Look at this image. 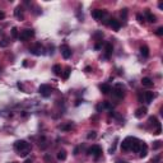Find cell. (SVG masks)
Listing matches in <instances>:
<instances>
[{"mask_svg":"<svg viewBox=\"0 0 163 163\" xmlns=\"http://www.w3.org/2000/svg\"><path fill=\"white\" fill-rule=\"evenodd\" d=\"M14 149L19 153V152H23V150H31V145L26 140H17L14 143Z\"/></svg>","mask_w":163,"mask_h":163,"instance_id":"1","label":"cell"},{"mask_svg":"<svg viewBox=\"0 0 163 163\" xmlns=\"http://www.w3.org/2000/svg\"><path fill=\"white\" fill-rule=\"evenodd\" d=\"M33 36H35V31H33V29H24V31L20 32V35L18 36V38H19L22 42H26V41L31 40Z\"/></svg>","mask_w":163,"mask_h":163,"instance_id":"2","label":"cell"},{"mask_svg":"<svg viewBox=\"0 0 163 163\" xmlns=\"http://www.w3.org/2000/svg\"><path fill=\"white\" fill-rule=\"evenodd\" d=\"M87 153H88L89 156L96 157V158H100V157L102 156V148H101L100 145H93V147H91V148L88 149Z\"/></svg>","mask_w":163,"mask_h":163,"instance_id":"3","label":"cell"},{"mask_svg":"<svg viewBox=\"0 0 163 163\" xmlns=\"http://www.w3.org/2000/svg\"><path fill=\"white\" fill-rule=\"evenodd\" d=\"M29 52L33 54V55H36V56H40V55L43 54V46L41 45V43H36L35 46H32L29 49Z\"/></svg>","mask_w":163,"mask_h":163,"instance_id":"4","label":"cell"},{"mask_svg":"<svg viewBox=\"0 0 163 163\" xmlns=\"http://www.w3.org/2000/svg\"><path fill=\"white\" fill-rule=\"evenodd\" d=\"M38 92L42 97H49L51 94V87L47 85V84H42V85H40Z\"/></svg>","mask_w":163,"mask_h":163,"instance_id":"5","label":"cell"},{"mask_svg":"<svg viewBox=\"0 0 163 163\" xmlns=\"http://www.w3.org/2000/svg\"><path fill=\"white\" fill-rule=\"evenodd\" d=\"M113 94H115V97H117V98H122V97L125 96V89H124V87H122V84H116V87H115V89H113Z\"/></svg>","mask_w":163,"mask_h":163,"instance_id":"6","label":"cell"},{"mask_svg":"<svg viewBox=\"0 0 163 163\" xmlns=\"http://www.w3.org/2000/svg\"><path fill=\"white\" fill-rule=\"evenodd\" d=\"M106 15H107V12H106V10H102V9H96V10L92 12V17L94 19H97V20H101Z\"/></svg>","mask_w":163,"mask_h":163,"instance_id":"7","label":"cell"},{"mask_svg":"<svg viewBox=\"0 0 163 163\" xmlns=\"http://www.w3.org/2000/svg\"><path fill=\"white\" fill-rule=\"evenodd\" d=\"M133 139L131 136H127L126 139L122 140V143H121V150L126 152V150H130V148H131V143H133Z\"/></svg>","mask_w":163,"mask_h":163,"instance_id":"8","label":"cell"},{"mask_svg":"<svg viewBox=\"0 0 163 163\" xmlns=\"http://www.w3.org/2000/svg\"><path fill=\"white\" fill-rule=\"evenodd\" d=\"M60 51H61V55H62L64 59H69L71 56V50H70V47L68 45H62L60 47Z\"/></svg>","mask_w":163,"mask_h":163,"instance_id":"9","label":"cell"},{"mask_svg":"<svg viewBox=\"0 0 163 163\" xmlns=\"http://www.w3.org/2000/svg\"><path fill=\"white\" fill-rule=\"evenodd\" d=\"M140 145H142V142L140 140H138L136 138L133 139V143H131V148H130V150L135 152V153H138L139 149H140Z\"/></svg>","mask_w":163,"mask_h":163,"instance_id":"10","label":"cell"},{"mask_svg":"<svg viewBox=\"0 0 163 163\" xmlns=\"http://www.w3.org/2000/svg\"><path fill=\"white\" fill-rule=\"evenodd\" d=\"M139 156H140V158H145L147 157V154H148V145L143 142L142 143V145H140V149H139Z\"/></svg>","mask_w":163,"mask_h":163,"instance_id":"11","label":"cell"},{"mask_svg":"<svg viewBox=\"0 0 163 163\" xmlns=\"http://www.w3.org/2000/svg\"><path fill=\"white\" fill-rule=\"evenodd\" d=\"M108 26L110 27H112L115 31H118L120 29V27H121V24H120V22L118 20H116V19H108Z\"/></svg>","mask_w":163,"mask_h":163,"instance_id":"12","label":"cell"},{"mask_svg":"<svg viewBox=\"0 0 163 163\" xmlns=\"http://www.w3.org/2000/svg\"><path fill=\"white\" fill-rule=\"evenodd\" d=\"M154 97H156V94L153 92H150V91H148V92L144 93V100H145L147 103H152V102H153Z\"/></svg>","mask_w":163,"mask_h":163,"instance_id":"13","label":"cell"},{"mask_svg":"<svg viewBox=\"0 0 163 163\" xmlns=\"http://www.w3.org/2000/svg\"><path fill=\"white\" fill-rule=\"evenodd\" d=\"M145 17H147V19L150 22V23H156V22H157V17H156L153 13H150L149 9L145 10Z\"/></svg>","mask_w":163,"mask_h":163,"instance_id":"14","label":"cell"},{"mask_svg":"<svg viewBox=\"0 0 163 163\" xmlns=\"http://www.w3.org/2000/svg\"><path fill=\"white\" fill-rule=\"evenodd\" d=\"M105 50H106V57H110L111 56V54L113 52V46H112V43H106V46H105Z\"/></svg>","mask_w":163,"mask_h":163,"instance_id":"15","label":"cell"},{"mask_svg":"<svg viewBox=\"0 0 163 163\" xmlns=\"http://www.w3.org/2000/svg\"><path fill=\"white\" fill-rule=\"evenodd\" d=\"M142 84H143V87H147V88H150V87H153V82H152V79L148 78V77H145V78L142 79Z\"/></svg>","mask_w":163,"mask_h":163,"instance_id":"16","label":"cell"},{"mask_svg":"<svg viewBox=\"0 0 163 163\" xmlns=\"http://www.w3.org/2000/svg\"><path fill=\"white\" fill-rule=\"evenodd\" d=\"M100 89H101V92L103 93V94H108V93H110L111 92V85L110 84H102L101 87H100Z\"/></svg>","mask_w":163,"mask_h":163,"instance_id":"17","label":"cell"},{"mask_svg":"<svg viewBox=\"0 0 163 163\" xmlns=\"http://www.w3.org/2000/svg\"><path fill=\"white\" fill-rule=\"evenodd\" d=\"M144 115H147V107H140L135 111V116L136 117H143Z\"/></svg>","mask_w":163,"mask_h":163,"instance_id":"18","label":"cell"},{"mask_svg":"<svg viewBox=\"0 0 163 163\" xmlns=\"http://www.w3.org/2000/svg\"><path fill=\"white\" fill-rule=\"evenodd\" d=\"M14 14H15V17H17L18 19H23V18H24V15H23V10H22V8H20V6L15 8Z\"/></svg>","mask_w":163,"mask_h":163,"instance_id":"19","label":"cell"},{"mask_svg":"<svg viewBox=\"0 0 163 163\" xmlns=\"http://www.w3.org/2000/svg\"><path fill=\"white\" fill-rule=\"evenodd\" d=\"M57 159H59V161H65V159H66V150L61 149L59 153H57Z\"/></svg>","mask_w":163,"mask_h":163,"instance_id":"20","label":"cell"},{"mask_svg":"<svg viewBox=\"0 0 163 163\" xmlns=\"http://www.w3.org/2000/svg\"><path fill=\"white\" fill-rule=\"evenodd\" d=\"M140 54H142L144 57H148L149 56V49H148V46H142V47H140Z\"/></svg>","mask_w":163,"mask_h":163,"instance_id":"21","label":"cell"},{"mask_svg":"<svg viewBox=\"0 0 163 163\" xmlns=\"http://www.w3.org/2000/svg\"><path fill=\"white\" fill-rule=\"evenodd\" d=\"M52 71H54V74H55V75H61V66H60L59 64L54 65V66H52Z\"/></svg>","mask_w":163,"mask_h":163,"instance_id":"22","label":"cell"},{"mask_svg":"<svg viewBox=\"0 0 163 163\" xmlns=\"http://www.w3.org/2000/svg\"><path fill=\"white\" fill-rule=\"evenodd\" d=\"M149 122H150L152 125L157 126V127H158V126L161 125V124L158 122V120H157V117H156V116H150V117H149Z\"/></svg>","mask_w":163,"mask_h":163,"instance_id":"23","label":"cell"},{"mask_svg":"<svg viewBox=\"0 0 163 163\" xmlns=\"http://www.w3.org/2000/svg\"><path fill=\"white\" fill-rule=\"evenodd\" d=\"M96 136H97V133H96V131H89L88 135H87V139L92 140V139H96Z\"/></svg>","mask_w":163,"mask_h":163,"instance_id":"24","label":"cell"},{"mask_svg":"<svg viewBox=\"0 0 163 163\" xmlns=\"http://www.w3.org/2000/svg\"><path fill=\"white\" fill-rule=\"evenodd\" d=\"M161 147H162V142H161V140H157V142H154V143H153V149H154V150L159 149Z\"/></svg>","mask_w":163,"mask_h":163,"instance_id":"25","label":"cell"},{"mask_svg":"<svg viewBox=\"0 0 163 163\" xmlns=\"http://www.w3.org/2000/svg\"><path fill=\"white\" fill-rule=\"evenodd\" d=\"M70 71H71L70 66H68L66 69H65V73H64V79H68V78H69V75H70Z\"/></svg>","mask_w":163,"mask_h":163,"instance_id":"26","label":"cell"},{"mask_svg":"<svg viewBox=\"0 0 163 163\" xmlns=\"http://www.w3.org/2000/svg\"><path fill=\"white\" fill-rule=\"evenodd\" d=\"M136 19H138L139 23H143V24H144V22H145V17H144V15L138 14V15H136Z\"/></svg>","mask_w":163,"mask_h":163,"instance_id":"27","label":"cell"},{"mask_svg":"<svg viewBox=\"0 0 163 163\" xmlns=\"http://www.w3.org/2000/svg\"><path fill=\"white\" fill-rule=\"evenodd\" d=\"M12 37H13V38H18V29H17L15 27L12 28Z\"/></svg>","mask_w":163,"mask_h":163,"instance_id":"28","label":"cell"},{"mask_svg":"<svg viewBox=\"0 0 163 163\" xmlns=\"http://www.w3.org/2000/svg\"><path fill=\"white\" fill-rule=\"evenodd\" d=\"M159 162H161V157H159V156H156V157L152 159L149 163H159Z\"/></svg>","mask_w":163,"mask_h":163,"instance_id":"29","label":"cell"},{"mask_svg":"<svg viewBox=\"0 0 163 163\" xmlns=\"http://www.w3.org/2000/svg\"><path fill=\"white\" fill-rule=\"evenodd\" d=\"M29 152H31V150H23V152H19L18 154H19L20 157H27V156L29 154Z\"/></svg>","mask_w":163,"mask_h":163,"instance_id":"30","label":"cell"},{"mask_svg":"<svg viewBox=\"0 0 163 163\" xmlns=\"http://www.w3.org/2000/svg\"><path fill=\"white\" fill-rule=\"evenodd\" d=\"M8 40H1V41H0V47H6L8 46Z\"/></svg>","mask_w":163,"mask_h":163,"instance_id":"31","label":"cell"},{"mask_svg":"<svg viewBox=\"0 0 163 163\" xmlns=\"http://www.w3.org/2000/svg\"><path fill=\"white\" fill-rule=\"evenodd\" d=\"M126 17H127V9H122L121 10V18L126 19Z\"/></svg>","mask_w":163,"mask_h":163,"instance_id":"32","label":"cell"},{"mask_svg":"<svg viewBox=\"0 0 163 163\" xmlns=\"http://www.w3.org/2000/svg\"><path fill=\"white\" fill-rule=\"evenodd\" d=\"M156 35H157V36H162V35H163V27H159V28L156 31Z\"/></svg>","mask_w":163,"mask_h":163,"instance_id":"33","label":"cell"},{"mask_svg":"<svg viewBox=\"0 0 163 163\" xmlns=\"http://www.w3.org/2000/svg\"><path fill=\"white\" fill-rule=\"evenodd\" d=\"M102 45H103V42H102V40H100V42L94 46V49H96V50H100V49L102 47Z\"/></svg>","mask_w":163,"mask_h":163,"instance_id":"34","label":"cell"},{"mask_svg":"<svg viewBox=\"0 0 163 163\" xmlns=\"http://www.w3.org/2000/svg\"><path fill=\"white\" fill-rule=\"evenodd\" d=\"M71 129V125H65V126H61V130H70Z\"/></svg>","mask_w":163,"mask_h":163,"instance_id":"35","label":"cell"},{"mask_svg":"<svg viewBox=\"0 0 163 163\" xmlns=\"http://www.w3.org/2000/svg\"><path fill=\"white\" fill-rule=\"evenodd\" d=\"M143 101H144V94L139 93V102H143Z\"/></svg>","mask_w":163,"mask_h":163,"instance_id":"36","label":"cell"},{"mask_svg":"<svg viewBox=\"0 0 163 163\" xmlns=\"http://www.w3.org/2000/svg\"><path fill=\"white\" fill-rule=\"evenodd\" d=\"M161 131H162V130H161V125H159V126L157 127V130H156V133H154V134H156V135H159Z\"/></svg>","mask_w":163,"mask_h":163,"instance_id":"37","label":"cell"},{"mask_svg":"<svg viewBox=\"0 0 163 163\" xmlns=\"http://www.w3.org/2000/svg\"><path fill=\"white\" fill-rule=\"evenodd\" d=\"M80 102H83V100H77V102H75V106H79Z\"/></svg>","mask_w":163,"mask_h":163,"instance_id":"38","label":"cell"},{"mask_svg":"<svg viewBox=\"0 0 163 163\" xmlns=\"http://www.w3.org/2000/svg\"><path fill=\"white\" fill-rule=\"evenodd\" d=\"M78 152H79V148L77 147V148H75V149H74V154H75V156H77V154H78Z\"/></svg>","mask_w":163,"mask_h":163,"instance_id":"39","label":"cell"},{"mask_svg":"<svg viewBox=\"0 0 163 163\" xmlns=\"http://www.w3.org/2000/svg\"><path fill=\"white\" fill-rule=\"evenodd\" d=\"M84 70H85L87 73H89V71H91V66H87V68H85Z\"/></svg>","mask_w":163,"mask_h":163,"instance_id":"40","label":"cell"},{"mask_svg":"<svg viewBox=\"0 0 163 163\" xmlns=\"http://www.w3.org/2000/svg\"><path fill=\"white\" fill-rule=\"evenodd\" d=\"M4 17H5L4 13H0V19H4Z\"/></svg>","mask_w":163,"mask_h":163,"instance_id":"41","label":"cell"},{"mask_svg":"<svg viewBox=\"0 0 163 163\" xmlns=\"http://www.w3.org/2000/svg\"><path fill=\"white\" fill-rule=\"evenodd\" d=\"M18 88H19V89H23V87H22V84H20V83H18Z\"/></svg>","mask_w":163,"mask_h":163,"instance_id":"42","label":"cell"},{"mask_svg":"<svg viewBox=\"0 0 163 163\" xmlns=\"http://www.w3.org/2000/svg\"><path fill=\"white\" fill-rule=\"evenodd\" d=\"M158 6H159V9H163V4H162V3H159Z\"/></svg>","mask_w":163,"mask_h":163,"instance_id":"43","label":"cell"},{"mask_svg":"<svg viewBox=\"0 0 163 163\" xmlns=\"http://www.w3.org/2000/svg\"><path fill=\"white\" fill-rule=\"evenodd\" d=\"M24 163H32V161H31V159H27V161H26Z\"/></svg>","mask_w":163,"mask_h":163,"instance_id":"44","label":"cell"},{"mask_svg":"<svg viewBox=\"0 0 163 163\" xmlns=\"http://www.w3.org/2000/svg\"><path fill=\"white\" fill-rule=\"evenodd\" d=\"M13 163H15V162H13Z\"/></svg>","mask_w":163,"mask_h":163,"instance_id":"45","label":"cell"}]
</instances>
